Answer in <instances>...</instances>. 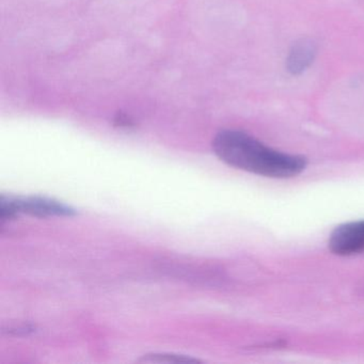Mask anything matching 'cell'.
<instances>
[{
    "label": "cell",
    "mask_w": 364,
    "mask_h": 364,
    "mask_svg": "<svg viewBox=\"0 0 364 364\" xmlns=\"http://www.w3.org/2000/svg\"><path fill=\"white\" fill-rule=\"evenodd\" d=\"M213 150L228 165L267 178H293L306 167L304 156L272 150L248 134L233 129L217 134Z\"/></svg>",
    "instance_id": "obj_1"
},
{
    "label": "cell",
    "mask_w": 364,
    "mask_h": 364,
    "mask_svg": "<svg viewBox=\"0 0 364 364\" xmlns=\"http://www.w3.org/2000/svg\"><path fill=\"white\" fill-rule=\"evenodd\" d=\"M28 214L39 218L48 217H71L76 210L56 200L42 197L0 198V217L4 220L14 218L16 215Z\"/></svg>",
    "instance_id": "obj_2"
},
{
    "label": "cell",
    "mask_w": 364,
    "mask_h": 364,
    "mask_svg": "<svg viewBox=\"0 0 364 364\" xmlns=\"http://www.w3.org/2000/svg\"><path fill=\"white\" fill-rule=\"evenodd\" d=\"M329 248L338 255H351L364 251V220L345 223L332 232Z\"/></svg>",
    "instance_id": "obj_3"
},
{
    "label": "cell",
    "mask_w": 364,
    "mask_h": 364,
    "mask_svg": "<svg viewBox=\"0 0 364 364\" xmlns=\"http://www.w3.org/2000/svg\"><path fill=\"white\" fill-rule=\"evenodd\" d=\"M317 54V46L312 39H301L294 44L287 60V69L293 75H300L310 68Z\"/></svg>",
    "instance_id": "obj_4"
},
{
    "label": "cell",
    "mask_w": 364,
    "mask_h": 364,
    "mask_svg": "<svg viewBox=\"0 0 364 364\" xmlns=\"http://www.w3.org/2000/svg\"><path fill=\"white\" fill-rule=\"evenodd\" d=\"M138 362H151V363H198L200 360L187 355H176V353H148L144 355Z\"/></svg>",
    "instance_id": "obj_5"
},
{
    "label": "cell",
    "mask_w": 364,
    "mask_h": 364,
    "mask_svg": "<svg viewBox=\"0 0 364 364\" xmlns=\"http://www.w3.org/2000/svg\"><path fill=\"white\" fill-rule=\"evenodd\" d=\"M114 125L118 127H125V129H131L135 127L133 119L127 116L124 112H118L117 116L114 117Z\"/></svg>",
    "instance_id": "obj_6"
}]
</instances>
